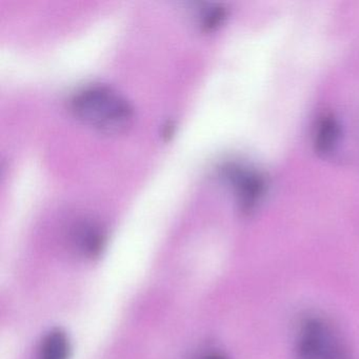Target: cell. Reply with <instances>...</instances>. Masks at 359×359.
<instances>
[{"label":"cell","mask_w":359,"mask_h":359,"mask_svg":"<svg viewBox=\"0 0 359 359\" xmlns=\"http://www.w3.org/2000/svg\"><path fill=\"white\" fill-rule=\"evenodd\" d=\"M70 351V341L66 333L62 330H53L43 338L39 358L69 359Z\"/></svg>","instance_id":"6"},{"label":"cell","mask_w":359,"mask_h":359,"mask_svg":"<svg viewBox=\"0 0 359 359\" xmlns=\"http://www.w3.org/2000/svg\"><path fill=\"white\" fill-rule=\"evenodd\" d=\"M295 359H353L335 327L319 316L300 323L295 344Z\"/></svg>","instance_id":"2"},{"label":"cell","mask_w":359,"mask_h":359,"mask_svg":"<svg viewBox=\"0 0 359 359\" xmlns=\"http://www.w3.org/2000/svg\"><path fill=\"white\" fill-rule=\"evenodd\" d=\"M224 176L234 188L239 209L251 214L257 209L266 192L264 176L241 165H228L224 168Z\"/></svg>","instance_id":"3"},{"label":"cell","mask_w":359,"mask_h":359,"mask_svg":"<svg viewBox=\"0 0 359 359\" xmlns=\"http://www.w3.org/2000/svg\"><path fill=\"white\" fill-rule=\"evenodd\" d=\"M75 239L81 249L88 255L100 253L104 243V234L98 224L92 222H83L76 226Z\"/></svg>","instance_id":"5"},{"label":"cell","mask_w":359,"mask_h":359,"mask_svg":"<svg viewBox=\"0 0 359 359\" xmlns=\"http://www.w3.org/2000/svg\"><path fill=\"white\" fill-rule=\"evenodd\" d=\"M226 18V9L220 5H207L199 11V24L205 30H213L222 25Z\"/></svg>","instance_id":"7"},{"label":"cell","mask_w":359,"mask_h":359,"mask_svg":"<svg viewBox=\"0 0 359 359\" xmlns=\"http://www.w3.org/2000/svg\"><path fill=\"white\" fill-rule=\"evenodd\" d=\"M339 123L333 115H325L319 119L315 129V150L319 154L327 155L333 152L340 140Z\"/></svg>","instance_id":"4"},{"label":"cell","mask_w":359,"mask_h":359,"mask_svg":"<svg viewBox=\"0 0 359 359\" xmlns=\"http://www.w3.org/2000/svg\"><path fill=\"white\" fill-rule=\"evenodd\" d=\"M70 107L81 121L106 133L125 131L133 123L134 109L129 100L102 83L77 90L71 97Z\"/></svg>","instance_id":"1"},{"label":"cell","mask_w":359,"mask_h":359,"mask_svg":"<svg viewBox=\"0 0 359 359\" xmlns=\"http://www.w3.org/2000/svg\"><path fill=\"white\" fill-rule=\"evenodd\" d=\"M203 359H229L226 355L222 354V353H212V354L207 355L203 357Z\"/></svg>","instance_id":"8"}]
</instances>
